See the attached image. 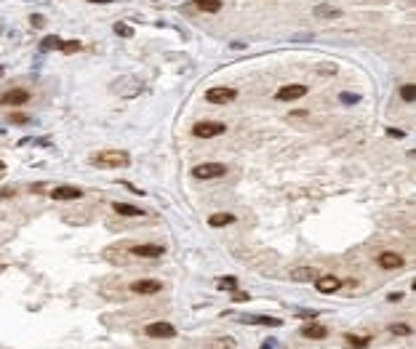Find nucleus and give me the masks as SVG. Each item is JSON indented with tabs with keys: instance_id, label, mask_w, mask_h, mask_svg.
<instances>
[{
	"instance_id": "nucleus-1",
	"label": "nucleus",
	"mask_w": 416,
	"mask_h": 349,
	"mask_svg": "<svg viewBox=\"0 0 416 349\" xmlns=\"http://www.w3.org/2000/svg\"><path fill=\"white\" fill-rule=\"evenodd\" d=\"M91 163H94L96 168H128L131 158H128V152H123V150H107V152L91 155Z\"/></svg>"
},
{
	"instance_id": "nucleus-2",
	"label": "nucleus",
	"mask_w": 416,
	"mask_h": 349,
	"mask_svg": "<svg viewBox=\"0 0 416 349\" xmlns=\"http://www.w3.org/2000/svg\"><path fill=\"white\" fill-rule=\"evenodd\" d=\"M227 126L224 123H216V120H200L192 126V134L200 136V139H211V136H219V134H224Z\"/></svg>"
},
{
	"instance_id": "nucleus-3",
	"label": "nucleus",
	"mask_w": 416,
	"mask_h": 349,
	"mask_svg": "<svg viewBox=\"0 0 416 349\" xmlns=\"http://www.w3.org/2000/svg\"><path fill=\"white\" fill-rule=\"evenodd\" d=\"M224 174H227V166H221V163H200L192 171V176H198V179H219Z\"/></svg>"
},
{
	"instance_id": "nucleus-4",
	"label": "nucleus",
	"mask_w": 416,
	"mask_h": 349,
	"mask_svg": "<svg viewBox=\"0 0 416 349\" xmlns=\"http://www.w3.org/2000/svg\"><path fill=\"white\" fill-rule=\"evenodd\" d=\"M150 339H174L176 336V325L171 323H150L147 328H144Z\"/></svg>"
},
{
	"instance_id": "nucleus-5",
	"label": "nucleus",
	"mask_w": 416,
	"mask_h": 349,
	"mask_svg": "<svg viewBox=\"0 0 416 349\" xmlns=\"http://www.w3.org/2000/svg\"><path fill=\"white\" fill-rule=\"evenodd\" d=\"M304 94H307V85L291 83V85H283V88L275 94V99H277V102H294V99H302Z\"/></svg>"
},
{
	"instance_id": "nucleus-6",
	"label": "nucleus",
	"mask_w": 416,
	"mask_h": 349,
	"mask_svg": "<svg viewBox=\"0 0 416 349\" xmlns=\"http://www.w3.org/2000/svg\"><path fill=\"white\" fill-rule=\"evenodd\" d=\"M235 96H237V91H232V88H211V91H206V99L211 104H229V102H235Z\"/></svg>"
},
{
	"instance_id": "nucleus-7",
	"label": "nucleus",
	"mask_w": 416,
	"mask_h": 349,
	"mask_svg": "<svg viewBox=\"0 0 416 349\" xmlns=\"http://www.w3.org/2000/svg\"><path fill=\"white\" fill-rule=\"evenodd\" d=\"M27 102H29V91H24V88L5 91V94L0 96V104H5V107H19V104H27Z\"/></svg>"
},
{
	"instance_id": "nucleus-8",
	"label": "nucleus",
	"mask_w": 416,
	"mask_h": 349,
	"mask_svg": "<svg viewBox=\"0 0 416 349\" xmlns=\"http://www.w3.org/2000/svg\"><path fill=\"white\" fill-rule=\"evenodd\" d=\"M160 288H163V283H158V280H136V283H131V291L139 293V296H152V293H158Z\"/></svg>"
},
{
	"instance_id": "nucleus-9",
	"label": "nucleus",
	"mask_w": 416,
	"mask_h": 349,
	"mask_svg": "<svg viewBox=\"0 0 416 349\" xmlns=\"http://www.w3.org/2000/svg\"><path fill=\"white\" fill-rule=\"evenodd\" d=\"M320 277V272L315 267H296L291 269V280L294 283H315Z\"/></svg>"
},
{
	"instance_id": "nucleus-10",
	"label": "nucleus",
	"mask_w": 416,
	"mask_h": 349,
	"mask_svg": "<svg viewBox=\"0 0 416 349\" xmlns=\"http://www.w3.org/2000/svg\"><path fill=\"white\" fill-rule=\"evenodd\" d=\"M376 264H379L382 269H400V267L406 264V261H403V256H400V253H390V251H384V253H379Z\"/></svg>"
},
{
	"instance_id": "nucleus-11",
	"label": "nucleus",
	"mask_w": 416,
	"mask_h": 349,
	"mask_svg": "<svg viewBox=\"0 0 416 349\" xmlns=\"http://www.w3.org/2000/svg\"><path fill=\"white\" fill-rule=\"evenodd\" d=\"M131 253L142 256V259H160V256L166 253V248L163 245H134V248H131Z\"/></svg>"
},
{
	"instance_id": "nucleus-12",
	"label": "nucleus",
	"mask_w": 416,
	"mask_h": 349,
	"mask_svg": "<svg viewBox=\"0 0 416 349\" xmlns=\"http://www.w3.org/2000/svg\"><path fill=\"white\" fill-rule=\"evenodd\" d=\"M315 288H318L320 293H336L339 288H342V280L334 275H326V277H318L315 280Z\"/></svg>"
},
{
	"instance_id": "nucleus-13",
	"label": "nucleus",
	"mask_w": 416,
	"mask_h": 349,
	"mask_svg": "<svg viewBox=\"0 0 416 349\" xmlns=\"http://www.w3.org/2000/svg\"><path fill=\"white\" fill-rule=\"evenodd\" d=\"M51 197H53V200H78V197H83V192H80L78 187L61 184V187H56V189L51 192Z\"/></svg>"
},
{
	"instance_id": "nucleus-14",
	"label": "nucleus",
	"mask_w": 416,
	"mask_h": 349,
	"mask_svg": "<svg viewBox=\"0 0 416 349\" xmlns=\"http://www.w3.org/2000/svg\"><path fill=\"white\" fill-rule=\"evenodd\" d=\"M243 323H253V325H269V328H275V325H283L277 317H267V315H245L240 317Z\"/></svg>"
},
{
	"instance_id": "nucleus-15",
	"label": "nucleus",
	"mask_w": 416,
	"mask_h": 349,
	"mask_svg": "<svg viewBox=\"0 0 416 349\" xmlns=\"http://www.w3.org/2000/svg\"><path fill=\"white\" fill-rule=\"evenodd\" d=\"M315 16L318 19H339L342 16V8H334V5H318V8H315Z\"/></svg>"
},
{
	"instance_id": "nucleus-16",
	"label": "nucleus",
	"mask_w": 416,
	"mask_h": 349,
	"mask_svg": "<svg viewBox=\"0 0 416 349\" xmlns=\"http://www.w3.org/2000/svg\"><path fill=\"white\" fill-rule=\"evenodd\" d=\"M302 336H304V339H326L328 331H326V325H304V328H302Z\"/></svg>"
},
{
	"instance_id": "nucleus-17",
	"label": "nucleus",
	"mask_w": 416,
	"mask_h": 349,
	"mask_svg": "<svg viewBox=\"0 0 416 349\" xmlns=\"http://www.w3.org/2000/svg\"><path fill=\"white\" fill-rule=\"evenodd\" d=\"M112 211L120 213V216H144V211L139 205H128V203H115Z\"/></svg>"
},
{
	"instance_id": "nucleus-18",
	"label": "nucleus",
	"mask_w": 416,
	"mask_h": 349,
	"mask_svg": "<svg viewBox=\"0 0 416 349\" xmlns=\"http://www.w3.org/2000/svg\"><path fill=\"white\" fill-rule=\"evenodd\" d=\"M344 341H347L350 347H355V349H363V347L371 344V336H355V333H347Z\"/></svg>"
},
{
	"instance_id": "nucleus-19",
	"label": "nucleus",
	"mask_w": 416,
	"mask_h": 349,
	"mask_svg": "<svg viewBox=\"0 0 416 349\" xmlns=\"http://www.w3.org/2000/svg\"><path fill=\"white\" fill-rule=\"evenodd\" d=\"M192 5H198V8L206 11V13H216L221 8V0H195Z\"/></svg>"
},
{
	"instance_id": "nucleus-20",
	"label": "nucleus",
	"mask_w": 416,
	"mask_h": 349,
	"mask_svg": "<svg viewBox=\"0 0 416 349\" xmlns=\"http://www.w3.org/2000/svg\"><path fill=\"white\" fill-rule=\"evenodd\" d=\"M232 221H235L232 213H213L211 219H208V224H211V227H227V224H232Z\"/></svg>"
},
{
	"instance_id": "nucleus-21",
	"label": "nucleus",
	"mask_w": 416,
	"mask_h": 349,
	"mask_svg": "<svg viewBox=\"0 0 416 349\" xmlns=\"http://www.w3.org/2000/svg\"><path fill=\"white\" fill-rule=\"evenodd\" d=\"M216 285H219V291H237V280H235V277H219V280H216Z\"/></svg>"
},
{
	"instance_id": "nucleus-22",
	"label": "nucleus",
	"mask_w": 416,
	"mask_h": 349,
	"mask_svg": "<svg viewBox=\"0 0 416 349\" xmlns=\"http://www.w3.org/2000/svg\"><path fill=\"white\" fill-rule=\"evenodd\" d=\"M59 51H64V53H78V51H80V43H78V40H59Z\"/></svg>"
},
{
	"instance_id": "nucleus-23",
	"label": "nucleus",
	"mask_w": 416,
	"mask_h": 349,
	"mask_svg": "<svg viewBox=\"0 0 416 349\" xmlns=\"http://www.w3.org/2000/svg\"><path fill=\"white\" fill-rule=\"evenodd\" d=\"M400 99H403V102H414V99H416V88H414V83H406L403 88H400Z\"/></svg>"
},
{
	"instance_id": "nucleus-24",
	"label": "nucleus",
	"mask_w": 416,
	"mask_h": 349,
	"mask_svg": "<svg viewBox=\"0 0 416 349\" xmlns=\"http://www.w3.org/2000/svg\"><path fill=\"white\" fill-rule=\"evenodd\" d=\"M390 333H395V336H411V328L406 323H395V325H390Z\"/></svg>"
},
{
	"instance_id": "nucleus-25",
	"label": "nucleus",
	"mask_w": 416,
	"mask_h": 349,
	"mask_svg": "<svg viewBox=\"0 0 416 349\" xmlns=\"http://www.w3.org/2000/svg\"><path fill=\"white\" fill-rule=\"evenodd\" d=\"M112 29H115V35H120V37H131V35H134V29H131L128 24H123V21H118Z\"/></svg>"
},
{
	"instance_id": "nucleus-26",
	"label": "nucleus",
	"mask_w": 416,
	"mask_h": 349,
	"mask_svg": "<svg viewBox=\"0 0 416 349\" xmlns=\"http://www.w3.org/2000/svg\"><path fill=\"white\" fill-rule=\"evenodd\" d=\"M53 45H59V37H45V40L40 43V48L48 51V48H53Z\"/></svg>"
},
{
	"instance_id": "nucleus-27",
	"label": "nucleus",
	"mask_w": 416,
	"mask_h": 349,
	"mask_svg": "<svg viewBox=\"0 0 416 349\" xmlns=\"http://www.w3.org/2000/svg\"><path fill=\"white\" fill-rule=\"evenodd\" d=\"M29 21H32L35 27H43V24H45V19L40 16V13H32V16H29Z\"/></svg>"
},
{
	"instance_id": "nucleus-28",
	"label": "nucleus",
	"mask_w": 416,
	"mask_h": 349,
	"mask_svg": "<svg viewBox=\"0 0 416 349\" xmlns=\"http://www.w3.org/2000/svg\"><path fill=\"white\" fill-rule=\"evenodd\" d=\"M216 349H232V339H221V341H216Z\"/></svg>"
},
{
	"instance_id": "nucleus-29",
	"label": "nucleus",
	"mask_w": 416,
	"mask_h": 349,
	"mask_svg": "<svg viewBox=\"0 0 416 349\" xmlns=\"http://www.w3.org/2000/svg\"><path fill=\"white\" fill-rule=\"evenodd\" d=\"M342 102H344V104H355V102H358V96H352V94H342Z\"/></svg>"
},
{
	"instance_id": "nucleus-30",
	"label": "nucleus",
	"mask_w": 416,
	"mask_h": 349,
	"mask_svg": "<svg viewBox=\"0 0 416 349\" xmlns=\"http://www.w3.org/2000/svg\"><path fill=\"white\" fill-rule=\"evenodd\" d=\"M387 134H390L392 139H403V131H400V128H387Z\"/></svg>"
},
{
	"instance_id": "nucleus-31",
	"label": "nucleus",
	"mask_w": 416,
	"mask_h": 349,
	"mask_svg": "<svg viewBox=\"0 0 416 349\" xmlns=\"http://www.w3.org/2000/svg\"><path fill=\"white\" fill-rule=\"evenodd\" d=\"M232 299H235V301H248V293H237V291H235Z\"/></svg>"
},
{
	"instance_id": "nucleus-32",
	"label": "nucleus",
	"mask_w": 416,
	"mask_h": 349,
	"mask_svg": "<svg viewBox=\"0 0 416 349\" xmlns=\"http://www.w3.org/2000/svg\"><path fill=\"white\" fill-rule=\"evenodd\" d=\"M11 120H13V123H27L24 115H11Z\"/></svg>"
},
{
	"instance_id": "nucleus-33",
	"label": "nucleus",
	"mask_w": 416,
	"mask_h": 349,
	"mask_svg": "<svg viewBox=\"0 0 416 349\" xmlns=\"http://www.w3.org/2000/svg\"><path fill=\"white\" fill-rule=\"evenodd\" d=\"M91 3H112V0H91Z\"/></svg>"
},
{
	"instance_id": "nucleus-34",
	"label": "nucleus",
	"mask_w": 416,
	"mask_h": 349,
	"mask_svg": "<svg viewBox=\"0 0 416 349\" xmlns=\"http://www.w3.org/2000/svg\"><path fill=\"white\" fill-rule=\"evenodd\" d=\"M3 171H5V163H3V160H0V174H3Z\"/></svg>"
},
{
	"instance_id": "nucleus-35",
	"label": "nucleus",
	"mask_w": 416,
	"mask_h": 349,
	"mask_svg": "<svg viewBox=\"0 0 416 349\" xmlns=\"http://www.w3.org/2000/svg\"><path fill=\"white\" fill-rule=\"evenodd\" d=\"M0 75H3V67H0Z\"/></svg>"
}]
</instances>
